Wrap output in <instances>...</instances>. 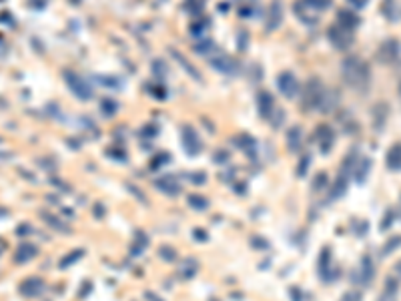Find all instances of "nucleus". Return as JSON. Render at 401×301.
I'll use <instances>...</instances> for the list:
<instances>
[{"label": "nucleus", "mask_w": 401, "mask_h": 301, "mask_svg": "<svg viewBox=\"0 0 401 301\" xmlns=\"http://www.w3.org/2000/svg\"><path fill=\"white\" fill-rule=\"evenodd\" d=\"M341 75L351 88L355 90H367L369 81H371V71L369 64L365 60H361L359 56L349 55L341 62Z\"/></svg>", "instance_id": "obj_1"}, {"label": "nucleus", "mask_w": 401, "mask_h": 301, "mask_svg": "<svg viewBox=\"0 0 401 301\" xmlns=\"http://www.w3.org/2000/svg\"><path fill=\"white\" fill-rule=\"evenodd\" d=\"M333 4V0H295L293 12L303 25H315L319 14Z\"/></svg>", "instance_id": "obj_2"}, {"label": "nucleus", "mask_w": 401, "mask_h": 301, "mask_svg": "<svg viewBox=\"0 0 401 301\" xmlns=\"http://www.w3.org/2000/svg\"><path fill=\"white\" fill-rule=\"evenodd\" d=\"M64 81L68 84V88L79 97L82 101H88L95 97V88L90 86V82L86 81L84 77H80L79 73H73V71H66L64 73Z\"/></svg>", "instance_id": "obj_3"}, {"label": "nucleus", "mask_w": 401, "mask_h": 301, "mask_svg": "<svg viewBox=\"0 0 401 301\" xmlns=\"http://www.w3.org/2000/svg\"><path fill=\"white\" fill-rule=\"evenodd\" d=\"M327 36H329L331 44H333L335 49H339V51L349 49V47H351V42H353L351 30H347L345 27H341L339 22H337V25H333V27L327 30Z\"/></svg>", "instance_id": "obj_4"}, {"label": "nucleus", "mask_w": 401, "mask_h": 301, "mask_svg": "<svg viewBox=\"0 0 401 301\" xmlns=\"http://www.w3.org/2000/svg\"><path fill=\"white\" fill-rule=\"evenodd\" d=\"M323 84L319 79H311L309 84L305 86V97H303V105L305 109H319L321 97H323Z\"/></svg>", "instance_id": "obj_5"}, {"label": "nucleus", "mask_w": 401, "mask_h": 301, "mask_svg": "<svg viewBox=\"0 0 401 301\" xmlns=\"http://www.w3.org/2000/svg\"><path fill=\"white\" fill-rule=\"evenodd\" d=\"M277 88H279V92L283 95V97H287V99H293L297 97V92L301 90V86H299V81L295 79L293 73H281L279 77H277Z\"/></svg>", "instance_id": "obj_6"}, {"label": "nucleus", "mask_w": 401, "mask_h": 301, "mask_svg": "<svg viewBox=\"0 0 401 301\" xmlns=\"http://www.w3.org/2000/svg\"><path fill=\"white\" fill-rule=\"evenodd\" d=\"M211 66H213L215 71L223 73V75H235L237 68H239L237 60L231 58L229 55H225V53H213V56H211Z\"/></svg>", "instance_id": "obj_7"}, {"label": "nucleus", "mask_w": 401, "mask_h": 301, "mask_svg": "<svg viewBox=\"0 0 401 301\" xmlns=\"http://www.w3.org/2000/svg\"><path fill=\"white\" fill-rule=\"evenodd\" d=\"M183 147H185V151H187L191 157L199 155V153H201V149H203L201 138H199L197 131H195L191 125L183 127Z\"/></svg>", "instance_id": "obj_8"}, {"label": "nucleus", "mask_w": 401, "mask_h": 301, "mask_svg": "<svg viewBox=\"0 0 401 301\" xmlns=\"http://www.w3.org/2000/svg\"><path fill=\"white\" fill-rule=\"evenodd\" d=\"M375 275V265L373 261H371V257L369 255H365L363 259H361V265H359V269L353 273V283H363V285H369L371 283V279H373Z\"/></svg>", "instance_id": "obj_9"}, {"label": "nucleus", "mask_w": 401, "mask_h": 301, "mask_svg": "<svg viewBox=\"0 0 401 301\" xmlns=\"http://www.w3.org/2000/svg\"><path fill=\"white\" fill-rule=\"evenodd\" d=\"M315 141L321 147L323 153H327L331 147H333V141H335V135H333V129L329 125H319L317 131H315Z\"/></svg>", "instance_id": "obj_10"}, {"label": "nucleus", "mask_w": 401, "mask_h": 301, "mask_svg": "<svg viewBox=\"0 0 401 301\" xmlns=\"http://www.w3.org/2000/svg\"><path fill=\"white\" fill-rule=\"evenodd\" d=\"M42 291H44V281L40 277H28L20 285V293L25 297H38Z\"/></svg>", "instance_id": "obj_11"}, {"label": "nucleus", "mask_w": 401, "mask_h": 301, "mask_svg": "<svg viewBox=\"0 0 401 301\" xmlns=\"http://www.w3.org/2000/svg\"><path fill=\"white\" fill-rule=\"evenodd\" d=\"M397 56H399V42L397 40L389 38L379 47V60L381 62H393Z\"/></svg>", "instance_id": "obj_12"}, {"label": "nucleus", "mask_w": 401, "mask_h": 301, "mask_svg": "<svg viewBox=\"0 0 401 301\" xmlns=\"http://www.w3.org/2000/svg\"><path fill=\"white\" fill-rule=\"evenodd\" d=\"M257 101H259V112H261V117H263L265 121H271V117H273V112H275V101H273L271 92L261 90L259 97H257Z\"/></svg>", "instance_id": "obj_13"}, {"label": "nucleus", "mask_w": 401, "mask_h": 301, "mask_svg": "<svg viewBox=\"0 0 401 301\" xmlns=\"http://www.w3.org/2000/svg\"><path fill=\"white\" fill-rule=\"evenodd\" d=\"M337 103H339V95H337V90H333V88H325L323 90V97H321V103H319V110L323 112H329V110H333L337 107Z\"/></svg>", "instance_id": "obj_14"}, {"label": "nucleus", "mask_w": 401, "mask_h": 301, "mask_svg": "<svg viewBox=\"0 0 401 301\" xmlns=\"http://www.w3.org/2000/svg\"><path fill=\"white\" fill-rule=\"evenodd\" d=\"M283 22V8L279 2H273L269 6V16H267V28L269 30H275L279 28V25Z\"/></svg>", "instance_id": "obj_15"}, {"label": "nucleus", "mask_w": 401, "mask_h": 301, "mask_svg": "<svg viewBox=\"0 0 401 301\" xmlns=\"http://www.w3.org/2000/svg\"><path fill=\"white\" fill-rule=\"evenodd\" d=\"M387 167L389 171H401V141L393 143L387 151Z\"/></svg>", "instance_id": "obj_16"}, {"label": "nucleus", "mask_w": 401, "mask_h": 301, "mask_svg": "<svg viewBox=\"0 0 401 301\" xmlns=\"http://www.w3.org/2000/svg\"><path fill=\"white\" fill-rule=\"evenodd\" d=\"M36 253H38V249H36L34 245H30V243H22V245L16 247L14 261H16V263H27V261H30L32 257H36Z\"/></svg>", "instance_id": "obj_17"}, {"label": "nucleus", "mask_w": 401, "mask_h": 301, "mask_svg": "<svg viewBox=\"0 0 401 301\" xmlns=\"http://www.w3.org/2000/svg\"><path fill=\"white\" fill-rule=\"evenodd\" d=\"M387 117H389V107H387V103H379L377 107L373 109V127L375 131H381L383 127H385V121H387Z\"/></svg>", "instance_id": "obj_18"}, {"label": "nucleus", "mask_w": 401, "mask_h": 301, "mask_svg": "<svg viewBox=\"0 0 401 301\" xmlns=\"http://www.w3.org/2000/svg\"><path fill=\"white\" fill-rule=\"evenodd\" d=\"M341 27H345L347 30H353V28L359 27V16L355 14V12H351V10H341L339 12V20H337Z\"/></svg>", "instance_id": "obj_19"}, {"label": "nucleus", "mask_w": 401, "mask_h": 301, "mask_svg": "<svg viewBox=\"0 0 401 301\" xmlns=\"http://www.w3.org/2000/svg\"><path fill=\"white\" fill-rule=\"evenodd\" d=\"M381 14H383L389 22H395V20H397V2H395V0H383V4H381Z\"/></svg>", "instance_id": "obj_20"}, {"label": "nucleus", "mask_w": 401, "mask_h": 301, "mask_svg": "<svg viewBox=\"0 0 401 301\" xmlns=\"http://www.w3.org/2000/svg\"><path fill=\"white\" fill-rule=\"evenodd\" d=\"M369 169H371V159L361 157V159H359V163H357V167H355V179H357L359 183H361V181H365V177H367Z\"/></svg>", "instance_id": "obj_21"}, {"label": "nucleus", "mask_w": 401, "mask_h": 301, "mask_svg": "<svg viewBox=\"0 0 401 301\" xmlns=\"http://www.w3.org/2000/svg\"><path fill=\"white\" fill-rule=\"evenodd\" d=\"M287 143H289V149L291 151H297L299 145H301V127H293L287 135Z\"/></svg>", "instance_id": "obj_22"}, {"label": "nucleus", "mask_w": 401, "mask_h": 301, "mask_svg": "<svg viewBox=\"0 0 401 301\" xmlns=\"http://www.w3.org/2000/svg\"><path fill=\"white\" fill-rule=\"evenodd\" d=\"M203 42L201 44H197L195 47V51L197 53H201L203 56H211L215 53V44H213V40H209V38H201Z\"/></svg>", "instance_id": "obj_23"}, {"label": "nucleus", "mask_w": 401, "mask_h": 301, "mask_svg": "<svg viewBox=\"0 0 401 301\" xmlns=\"http://www.w3.org/2000/svg\"><path fill=\"white\" fill-rule=\"evenodd\" d=\"M197 269H199V265H197V261L195 259H188L187 263L181 267V275H185V277H193V275L197 273Z\"/></svg>", "instance_id": "obj_24"}, {"label": "nucleus", "mask_w": 401, "mask_h": 301, "mask_svg": "<svg viewBox=\"0 0 401 301\" xmlns=\"http://www.w3.org/2000/svg\"><path fill=\"white\" fill-rule=\"evenodd\" d=\"M188 205H191V207H195V209H207V207H209V201H207L205 197L193 195V197L188 199Z\"/></svg>", "instance_id": "obj_25"}, {"label": "nucleus", "mask_w": 401, "mask_h": 301, "mask_svg": "<svg viewBox=\"0 0 401 301\" xmlns=\"http://www.w3.org/2000/svg\"><path fill=\"white\" fill-rule=\"evenodd\" d=\"M401 245V235H395L393 239H389L387 243H385V249H383V255H389L391 251H395L397 247Z\"/></svg>", "instance_id": "obj_26"}, {"label": "nucleus", "mask_w": 401, "mask_h": 301, "mask_svg": "<svg viewBox=\"0 0 401 301\" xmlns=\"http://www.w3.org/2000/svg\"><path fill=\"white\" fill-rule=\"evenodd\" d=\"M397 287H399V281L393 279V277H387V281H385V291H387V293H397Z\"/></svg>", "instance_id": "obj_27"}, {"label": "nucleus", "mask_w": 401, "mask_h": 301, "mask_svg": "<svg viewBox=\"0 0 401 301\" xmlns=\"http://www.w3.org/2000/svg\"><path fill=\"white\" fill-rule=\"evenodd\" d=\"M101 109H103L105 114H112V112L116 110V103H114V101H110V99H107V101H103Z\"/></svg>", "instance_id": "obj_28"}, {"label": "nucleus", "mask_w": 401, "mask_h": 301, "mask_svg": "<svg viewBox=\"0 0 401 301\" xmlns=\"http://www.w3.org/2000/svg\"><path fill=\"white\" fill-rule=\"evenodd\" d=\"M207 28H209L207 22H205V25H193V27H191V32H193L197 38H203V34H205V30H207Z\"/></svg>", "instance_id": "obj_29"}, {"label": "nucleus", "mask_w": 401, "mask_h": 301, "mask_svg": "<svg viewBox=\"0 0 401 301\" xmlns=\"http://www.w3.org/2000/svg\"><path fill=\"white\" fill-rule=\"evenodd\" d=\"M82 255H84V253H82V251H80V249H79V251H77L75 255H68L66 259H62V263H60V267H68V265H70V261L75 263V261H77L79 257H82Z\"/></svg>", "instance_id": "obj_30"}, {"label": "nucleus", "mask_w": 401, "mask_h": 301, "mask_svg": "<svg viewBox=\"0 0 401 301\" xmlns=\"http://www.w3.org/2000/svg\"><path fill=\"white\" fill-rule=\"evenodd\" d=\"M44 221H46V223H51L53 227H58V229H62V231H66V229H68V227H66L64 223H60L58 219H53V217H51L49 213H44Z\"/></svg>", "instance_id": "obj_31"}, {"label": "nucleus", "mask_w": 401, "mask_h": 301, "mask_svg": "<svg viewBox=\"0 0 401 301\" xmlns=\"http://www.w3.org/2000/svg\"><path fill=\"white\" fill-rule=\"evenodd\" d=\"M160 257H162V259H171V261H173V259L177 257V253H175V249H167V247H162V249H160Z\"/></svg>", "instance_id": "obj_32"}, {"label": "nucleus", "mask_w": 401, "mask_h": 301, "mask_svg": "<svg viewBox=\"0 0 401 301\" xmlns=\"http://www.w3.org/2000/svg\"><path fill=\"white\" fill-rule=\"evenodd\" d=\"M385 215H387V217H385V221H383V223H381V229H387V227H389V225H391V221H395V213H393V211H391V209H389V211H387V213H385Z\"/></svg>", "instance_id": "obj_33"}, {"label": "nucleus", "mask_w": 401, "mask_h": 301, "mask_svg": "<svg viewBox=\"0 0 401 301\" xmlns=\"http://www.w3.org/2000/svg\"><path fill=\"white\" fill-rule=\"evenodd\" d=\"M349 2V6H353L355 10H361V8H365L367 6V2L369 0H347Z\"/></svg>", "instance_id": "obj_34"}, {"label": "nucleus", "mask_w": 401, "mask_h": 301, "mask_svg": "<svg viewBox=\"0 0 401 301\" xmlns=\"http://www.w3.org/2000/svg\"><path fill=\"white\" fill-rule=\"evenodd\" d=\"M341 301H361V293H347Z\"/></svg>", "instance_id": "obj_35"}, {"label": "nucleus", "mask_w": 401, "mask_h": 301, "mask_svg": "<svg viewBox=\"0 0 401 301\" xmlns=\"http://www.w3.org/2000/svg\"><path fill=\"white\" fill-rule=\"evenodd\" d=\"M307 163H309V155H305V157H303V161H301V169H299V175H305V171H307Z\"/></svg>", "instance_id": "obj_36"}, {"label": "nucleus", "mask_w": 401, "mask_h": 301, "mask_svg": "<svg viewBox=\"0 0 401 301\" xmlns=\"http://www.w3.org/2000/svg\"><path fill=\"white\" fill-rule=\"evenodd\" d=\"M379 301H395V293H387V291H385V293L379 297Z\"/></svg>", "instance_id": "obj_37"}, {"label": "nucleus", "mask_w": 401, "mask_h": 301, "mask_svg": "<svg viewBox=\"0 0 401 301\" xmlns=\"http://www.w3.org/2000/svg\"><path fill=\"white\" fill-rule=\"evenodd\" d=\"M155 66H159V68H162V62H160V60H157V62H155ZM155 73H157L159 77H164V73H162V71H155Z\"/></svg>", "instance_id": "obj_38"}, {"label": "nucleus", "mask_w": 401, "mask_h": 301, "mask_svg": "<svg viewBox=\"0 0 401 301\" xmlns=\"http://www.w3.org/2000/svg\"><path fill=\"white\" fill-rule=\"evenodd\" d=\"M395 273H397V275L401 277V261L397 263V265H395Z\"/></svg>", "instance_id": "obj_39"}]
</instances>
